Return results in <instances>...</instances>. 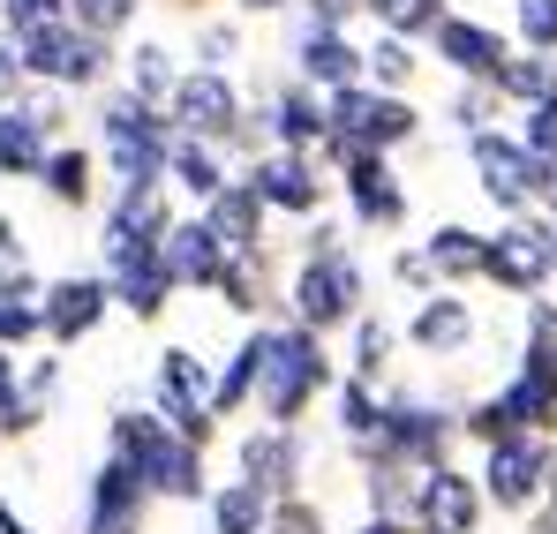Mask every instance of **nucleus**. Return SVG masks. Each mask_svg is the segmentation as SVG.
Returning a JSON list of instances; mask_svg holds the SVG:
<instances>
[{
  "label": "nucleus",
  "mask_w": 557,
  "mask_h": 534,
  "mask_svg": "<svg viewBox=\"0 0 557 534\" xmlns=\"http://www.w3.org/2000/svg\"><path fill=\"white\" fill-rule=\"evenodd\" d=\"M174 113H182L188 136H234L242 98H234V84H226L219 69H203V76H182V84H174Z\"/></svg>",
  "instance_id": "3"
},
{
  "label": "nucleus",
  "mask_w": 557,
  "mask_h": 534,
  "mask_svg": "<svg viewBox=\"0 0 557 534\" xmlns=\"http://www.w3.org/2000/svg\"><path fill=\"white\" fill-rule=\"evenodd\" d=\"M242 8H286V0H242Z\"/></svg>",
  "instance_id": "13"
},
{
  "label": "nucleus",
  "mask_w": 557,
  "mask_h": 534,
  "mask_svg": "<svg viewBox=\"0 0 557 534\" xmlns=\"http://www.w3.org/2000/svg\"><path fill=\"white\" fill-rule=\"evenodd\" d=\"M294 61H301V76L317 90H347L370 76V61H362V46L347 38V30H332V23H309L301 30V46H294Z\"/></svg>",
  "instance_id": "2"
},
{
  "label": "nucleus",
  "mask_w": 557,
  "mask_h": 534,
  "mask_svg": "<svg viewBox=\"0 0 557 534\" xmlns=\"http://www.w3.org/2000/svg\"><path fill=\"white\" fill-rule=\"evenodd\" d=\"M362 61H370V76H376V90H399L407 76H414V46L407 38H376V46H362Z\"/></svg>",
  "instance_id": "6"
},
{
  "label": "nucleus",
  "mask_w": 557,
  "mask_h": 534,
  "mask_svg": "<svg viewBox=\"0 0 557 534\" xmlns=\"http://www.w3.org/2000/svg\"><path fill=\"white\" fill-rule=\"evenodd\" d=\"M226 53H234V30H226V23H219V30H203V61H211V69H219V61H226Z\"/></svg>",
  "instance_id": "11"
},
{
  "label": "nucleus",
  "mask_w": 557,
  "mask_h": 534,
  "mask_svg": "<svg viewBox=\"0 0 557 534\" xmlns=\"http://www.w3.org/2000/svg\"><path fill=\"white\" fill-rule=\"evenodd\" d=\"M46 166V128L30 113H0V174H30Z\"/></svg>",
  "instance_id": "4"
},
{
  "label": "nucleus",
  "mask_w": 557,
  "mask_h": 534,
  "mask_svg": "<svg viewBox=\"0 0 557 534\" xmlns=\"http://www.w3.org/2000/svg\"><path fill=\"white\" fill-rule=\"evenodd\" d=\"M370 15L392 30V38H422V30H437L445 0H370Z\"/></svg>",
  "instance_id": "5"
},
{
  "label": "nucleus",
  "mask_w": 557,
  "mask_h": 534,
  "mask_svg": "<svg viewBox=\"0 0 557 534\" xmlns=\"http://www.w3.org/2000/svg\"><path fill=\"white\" fill-rule=\"evenodd\" d=\"M317 8V23H332V30H347V15H362L370 0H309Z\"/></svg>",
  "instance_id": "10"
},
{
  "label": "nucleus",
  "mask_w": 557,
  "mask_h": 534,
  "mask_svg": "<svg viewBox=\"0 0 557 534\" xmlns=\"http://www.w3.org/2000/svg\"><path fill=\"white\" fill-rule=\"evenodd\" d=\"M8 84H15V61H8V53H0V90H8Z\"/></svg>",
  "instance_id": "12"
},
{
  "label": "nucleus",
  "mask_w": 557,
  "mask_h": 534,
  "mask_svg": "<svg viewBox=\"0 0 557 534\" xmlns=\"http://www.w3.org/2000/svg\"><path fill=\"white\" fill-rule=\"evenodd\" d=\"M166 84H174V61H166V46H144V53H136V98H159Z\"/></svg>",
  "instance_id": "9"
},
{
  "label": "nucleus",
  "mask_w": 557,
  "mask_h": 534,
  "mask_svg": "<svg viewBox=\"0 0 557 534\" xmlns=\"http://www.w3.org/2000/svg\"><path fill=\"white\" fill-rule=\"evenodd\" d=\"M61 15H69V0H8V23H15V38H30V30L61 23Z\"/></svg>",
  "instance_id": "8"
},
{
  "label": "nucleus",
  "mask_w": 557,
  "mask_h": 534,
  "mask_svg": "<svg viewBox=\"0 0 557 534\" xmlns=\"http://www.w3.org/2000/svg\"><path fill=\"white\" fill-rule=\"evenodd\" d=\"M520 38L528 53H557V0H520Z\"/></svg>",
  "instance_id": "7"
},
{
  "label": "nucleus",
  "mask_w": 557,
  "mask_h": 534,
  "mask_svg": "<svg viewBox=\"0 0 557 534\" xmlns=\"http://www.w3.org/2000/svg\"><path fill=\"white\" fill-rule=\"evenodd\" d=\"M437 61L445 69H460V76H474V84H497V69L512 61L505 53V38L490 30V23H474V15H437Z\"/></svg>",
  "instance_id": "1"
}]
</instances>
